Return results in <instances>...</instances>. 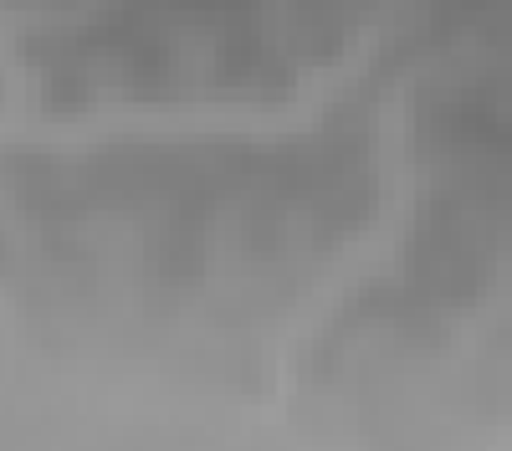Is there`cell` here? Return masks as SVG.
Here are the masks:
<instances>
[{
  "instance_id": "obj_1",
  "label": "cell",
  "mask_w": 512,
  "mask_h": 451,
  "mask_svg": "<svg viewBox=\"0 0 512 451\" xmlns=\"http://www.w3.org/2000/svg\"><path fill=\"white\" fill-rule=\"evenodd\" d=\"M318 139L118 149L26 190L36 267L62 293L139 328L241 323L303 277L344 221L349 180Z\"/></svg>"
},
{
  "instance_id": "obj_2",
  "label": "cell",
  "mask_w": 512,
  "mask_h": 451,
  "mask_svg": "<svg viewBox=\"0 0 512 451\" xmlns=\"http://www.w3.org/2000/svg\"><path fill=\"white\" fill-rule=\"evenodd\" d=\"M344 0H118L36 47L41 93L82 108H256L297 88Z\"/></svg>"
}]
</instances>
